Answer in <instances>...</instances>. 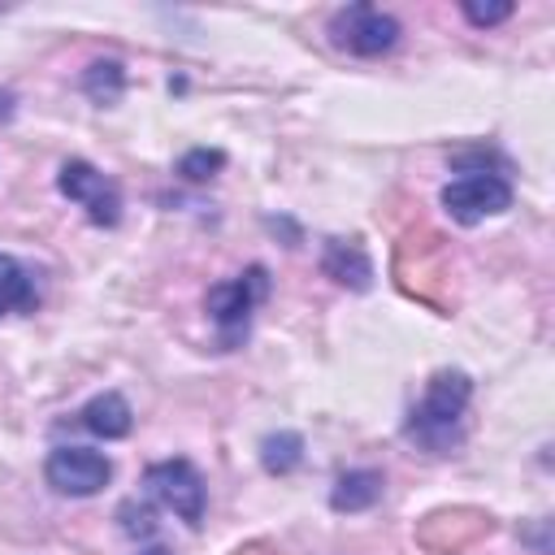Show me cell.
I'll return each mask as SVG.
<instances>
[{"label":"cell","mask_w":555,"mask_h":555,"mask_svg":"<svg viewBox=\"0 0 555 555\" xmlns=\"http://www.w3.org/2000/svg\"><path fill=\"white\" fill-rule=\"evenodd\" d=\"M78 421H82V429H91L95 438L117 442V438H126V434H130L134 412H130V403H126L117 390H100V395H91V399L82 403Z\"/></svg>","instance_id":"9"},{"label":"cell","mask_w":555,"mask_h":555,"mask_svg":"<svg viewBox=\"0 0 555 555\" xmlns=\"http://www.w3.org/2000/svg\"><path fill=\"white\" fill-rule=\"evenodd\" d=\"M221 165H225V152H217V147H191V152L178 160V173L191 178V182H208Z\"/></svg>","instance_id":"14"},{"label":"cell","mask_w":555,"mask_h":555,"mask_svg":"<svg viewBox=\"0 0 555 555\" xmlns=\"http://www.w3.org/2000/svg\"><path fill=\"white\" fill-rule=\"evenodd\" d=\"M438 199H442V208H447L451 221L477 225L486 217L507 212L512 199H516V191H512V182L503 173H464V178H451Z\"/></svg>","instance_id":"6"},{"label":"cell","mask_w":555,"mask_h":555,"mask_svg":"<svg viewBox=\"0 0 555 555\" xmlns=\"http://www.w3.org/2000/svg\"><path fill=\"white\" fill-rule=\"evenodd\" d=\"M143 486H147V494L160 503V507H169L178 520H186L191 529L204 520V477H199V468L191 464V460H160V464H147V473H143Z\"/></svg>","instance_id":"7"},{"label":"cell","mask_w":555,"mask_h":555,"mask_svg":"<svg viewBox=\"0 0 555 555\" xmlns=\"http://www.w3.org/2000/svg\"><path fill=\"white\" fill-rule=\"evenodd\" d=\"M260 464H264V473H273V477L295 473V468L304 464V438H299L295 429L264 434V438H260Z\"/></svg>","instance_id":"12"},{"label":"cell","mask_w":555,"mask_h":555,"mask_svg":"<svg viewBox=\"0 0 555 555\" xmlns=\"http://www.w3.org/2000/svg\"><path fill=\"white\" fill-rule=\"evenodd\" d=\"M117 520H121V533H130V538H156V512L139 499H126L117 507Z\"/></svg>","instance_id":"15"},{"label":"cell","mask_w":555,"mask_h":555,"mask_svg":"<svg viewBox=\"0 0 555 555\" xmlns=\"http://www.w3.org/2000/svg\"><path fill=\"white\" fill-rule=\"evenodd\" d=\"M134 555H173V551H169V546H160V542H147V546H139Z\"/></svg>","instance_id":"17"},{"label":"cell","mask_w":555,"mask_h":555,"mask_svg":"<svg viewBox=\"0 0 555 555\" xmlns=\"http://www.w3.org/2000/svg\"><path fill=\"white\" fill-rule=\"evenodd\" d=\"M56 191L78 204L87 212L91 225H117L121 221V191L108 173H100L91 160L82 156H69L61 169H56Z\"/></svg>","instance_id":"4"},{"label":"cell","mask_w":555,"mask_h":555,"mask_svg":"<svg viewBox=\"0 0 555 555\" xmlns=\"http://www.w3.org/2000/svg\"><path fill=\"white\" fill-rule=\"evenodd\" d=\"M464 17L473 22V26H499V22H507L512 17V4H464Z\"/></svg>","instance_id":"16"},{"label":"cell","mask_w":555,"mask_h":555,"mask_svg":"<svg viewBox=\"0 0 555 555\" xmlns=\"http://www.w3.org/2000/svg\"><path fill=\"white\" fill-rule=\"evenodd\" d=\"M82 91H87L95 104H117L121 91H126V69H121V61H113V56L91 61V65L82 69Z\"/></svg>","instance_id":"13"},{"label":"cell","mask_w":555,"mask_h":555,"mask_svg":"<svg viewBox=\"0 0 555 555\" xmlns=\"http://www.w3.org/2000/svg\"><path fill=\"white\" fill-rule=\"evenodd\" d=\"M321 269H325V278H334L347 291H369L373 286V264H369V256L356 238H330L325 251H321Z\"/></svg>","instance_id":"8"},{"label":"cell","mask_w":555,"mask_h":555,"mask_svg":"<svg viewBox=\"0 0 555 555\" xmlns=\"http://www.w3.org/2000/svg\"><path fill=\"white\" fill-rule=\"evenodd\" d=\"M399 35H403L399 17H390V13L373 9V4H347V9H338L330 17L334 48H343L351 56H382V52H390L399 43Z\"/></svg>","instance_id":"5"},{"label":"cell","mask_w":555,"mask_h":555,"mask_svg":"<svg viewBox=\"0 0 555 555\" xmlns=\"http://www.w3.org/2000/svg\"><path fill=\"white\" fill-rule=\"evenodd\" d=\"M264 295H269V273H264V264H251L247 273H238V278H225V282L208 286L204 308H208V317H212L217 338H221V347H225V351H230V347H238V343L247 338L251 312L260 308V299H264Z\"/></svg>","instance_id":"2"},{"label":"cell","mask_w":555,"mask_h":555,"mask_svg":"<svg viewBox=\"0 0 555 555\" xmlns=\"http://www.w3.org/2000/svg\"><path fill=\"white\" fill-rule=\"evenodd\" d=\"M35 304H39L35 273L22 260H13V256L0 251V317H9V312H35Z\"/></svg>","instance_id":"11"},{"label":"cell","mask_w":555,"mask_h":555,"mask_svg":"<svg viewBox=\"0 0 555 555\" xmlns=\"http://www.w3.org/2000/svg\"><path fill=\"white\" fill-rule=\"evenodd\" d=\"M468 399H473V377L464 369H438L403 421L408 442H416L429 455H451L464 438Z\"/></svg>","instance_id":"1"},{"label":"cell","mask_w":555,"mask_h":555,"mask_svg":"<svg viewBox=\"0 0 555 555\" xmlns=\"http://www.w3.org/2000/svg\"><path fill=\"white\" fill-rule=\"evenodd\" d=\"M382 486H386V477L377 468H347L330 490V507L334 512H369L382 499Z\"/></svg>","instance_id":"10"},{"label":"cell","mask_w":555,"mask_h":555,"mask_svg":"<svg viewBox=\"0 0 555 555\" xmlns=\"http://www.w3.org/2000/svg\"><path fill=\"white\" fill-rule=\"evenodd\" d=\"M43 481L56 490V494H69V499H91L100 494L108 481H113V460L95 447H78V442H65V447H52L48 460H43Z\"/></svg>","instance_id":"3"}]
</instances>
